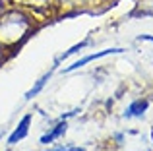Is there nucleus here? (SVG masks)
<instances>
[{
    "label": "nucleus",
    "instance_id": "obj_1",
    "mask_svg": "<svg viewBox=\"0 0 153 151\" xmlns=\"http://www.w3.org/2000/svg\"><path fill=\"white\" fill-rule=\"evenodd\" d=\"M31 31V19L23 14L12 12L0 18V49H16L23 41H27Z\"/></svg>",
    "mask_w": 153,
    "mask_h": 151
},
{
    "label": "nucleus",
    "instance_id": "obj_2",
    "mask_svg": "<svg viewBox=\"0 0 153 151\" xmlns=\"http://www.w3.org/2000/svg\"><path fill=\"white\" fill-rule=\"evenodd\" d=\"M118 53H124V49H105V50H99V53H95V54H87V56H83V58H79V60H76L72 66H68L64 72L78 70V68H82V66H85L87 62H93V60H97V58L107 56V54H118Z\"/></svg>",
    "mask_w": 153,
    "mask_h": 151
},
{
    "label": "nucleus",
    "instance_id": "obj_3",
    "mask_svg": "<svg viewBox=\"0 0 153 151\" xmlns=\"http://www.w3.org/2000/svg\"><path fill=\"white\" fill-rule=\"evenodd\" d=\"M29 124H31V114H25V116L22 118V122L18 124V128L12 132V136L8 138V145H16L19 140H23V138L29 134Z\"/></svg>",
    "mask_w": 153,
    "mask_h": 151
},
{
    "label": "nucleus",
    "instance_id": "obj_4",
    "mask_svg": "<svg viewBox=\"0 0 153 151\" xmlns=\"http://www.w3.org/2000/svg\"><path fill=\"white\" fill-rule=\"evenodd\" d=\"M149 109V101L147 99H136L128 105V109L124 110V118H138V116H143L146 110Z\"/></svg>",
    "mask_w": 153,
    "mask_h": 151
},
{
    "label": "nucleus",
    "instance_id": "obj_5",
    "mask_svg": "<svg viewBox=\"0 0 153 151\" xmlns=\"http://www.w3.org/2000/svg\"><path fill=\"white\" fill-rule=\"evenodd\" d=\"M66 130H68V124H66V120L62 118V120H60L58 124H56L54 128L51 130V132H47L45 136L41 138V144H43V145H52L60 136H64V134H66Z\"/></svg>",
    "mask_w": 153,
    "mask_h": 151
},
{
    "label": "nucleus",
    "instance_id": "obj_6",
    "mask_svg": "<svg viewBox=\"0 0 153 151\" xmlns=\"http://www.w3.org/2000/svg\"><path fill=\"white\" fill-rule=\"evenodd\" d=\"M51 76H52V70H51V72H47V74L43 76V78L39 79V81H37V83H35L33 87H31L29 91H27L25 99H33V97H37V95L41 93V89H43V87H45V83H47V81H49V79H51Z\"/></svg>",
    "mask_w": 153,
    "mask_h": 151
},
{
    "label": "nucleus",
    "instance_id": "obj_7",
    "mask_svg": "<svg viewBox=\"0 0 153 151\" xmlns=\"http://www.w3.org/2000/svg\"><path fill=\"white\" fill-rule=\"evenodd\" d=\"M89 43H91V39H85V41H82V43H79V45H74V47H72L70 50H66V53H62V54H60L58 58H56V60H54V66H58V62H62L64 58H68V56H72V54H76V53H78V50L85 49V47L89 45Z\"/></svg>",
    "mask_w": 153,
    "mask_h": 151
},
{
    "label": "nucleus",
    "instance_id": "obj_8",
    "mask_svg": "<svg viewBox=\"0 0 153 151\" xmlns=\"http://www.w3.org/2000/svg\"><path fill=\"white\" fill-rule=\"evenodd\" d=\"M138 41H149V43H153V35H140Z\"/></svg>",
    "mask_w": 153,
    "mask_h": 151
},
{
    "label": "nucleus",
    "instance_id": "obj_9",
    "mask_svg": "<svg viewBox=\"0 0 153 151\" xmlns=\"http://www.w3.org/2000/svg\"><path fill=\"white\" fill-rule=\"evenodd\" d=\"M62 151H85L83 147H74V145H70V147H64Z\"/></svg>",
    "mask_w": 153,
    "mask_h": 151
},
{
    "label": "nucleus",
    "instance_id": "obj_10",
    "mask_svg": "<svg viewBox=\"0 0 153 151\" xmlns=\"http://www.w3.org/2000/svg\"><path fill=\"white\" fill-rule=\"evenodd\" d=\"M147 16H153V10H149V12H147Z\"/></svg>",
    "mask_w": 153,
    "mask_h": 151
}]
</instances>
